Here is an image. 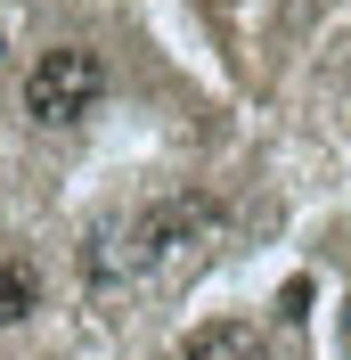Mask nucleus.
<instances>
[{"label":"nucleus","instance_id":"1","mask_svg":"<svg viewBox=\"0 0 351 360\" xmlns=\"http://www.w3.org/2000/svg\"><path fill=\"white\" fill-rule=\"evenodd\" d=\"M98 98H107V66H98V49H82V41L41 49L33 74H25V115H33L41 131H74V123H90Z\"/></svg>","mask_w":351,"mask_h":360},{"label":"nucleus","instance_id":"2","mask_svg":"<svg viewBox=\"0 0 351 360\" xmlns=\"http://www.w3.org/2000/svg\"><path fill=\"white\" fill-rule=\"evenodd\" d=\"M220 213H229V205H220L213 188H164V197H147L131 213V238H123L131 270H155V262H172V254L204 246V238L220 229Z\"/></svg>","mask_w":351,"mask_h":360},{"label":"nucleus","instance_id":"3","mask_svg":"<svg viewBox=\"0 0 351 360\" xmlns=\"http://www.w3.org/2000/svg\"><path fill=\"white\" fill-rule=\"evenodd\" d=\"M180 360H270V344L253 319H204V328H188Z\"/></svg>","mask_w":351,"mask_h":360},{"label":"nucleus","instance_id":"4","mask_svg":"<svg viewBox=\"0 0 351 360\" xmlns=\"http://www.w3.org/2000/svg\"><path fill=\"white\" fill-rule=\"evenodd\" d=\"M33 311H41V270L25 262V254H0V328H17Z\"/></svg>","mask_w":351,"mask_h":360}]
</instances>
